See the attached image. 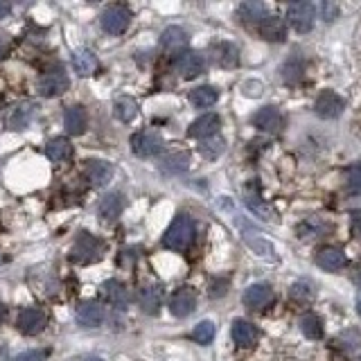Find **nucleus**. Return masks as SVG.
Wrapping results in <instances>:
<instances>
[{"label":"nucleus","instance_id":"obj_27","mask_svg":"<svg viewBox=\"0 0 361 361\" xmlns=\"http://www.w3.org/2000/svg\"><path fill=\"white\" fill-rule=\"evenodd\" d=\"M45 153L52 163H66L68 158L73 156V145L68 138H52V140L45 145Z\"/></svg>","mask_w":361,"mask_h":361},{"label":"nucleus","instance_id":"obj_10","mask_svg":"<svg viewBox=\"0 0 361 361\" xmlns=\"http://www.w3.org/2000/svg\"><path fill=\"white\" fill-rule=\"evenodd\" d=\"M195 307H197V294H195V289H190V287L176 289L170 298V312L176 319L190 316V314L195 312Z\"/></svg>","mask_w":361,"mask_h":361},{"label":"nucleus","instance_id":"obj_48","mask_svg":"<svg viewBox=\"0 0 361 361\" xmlns=\"http://www.w3.org/2000/svg\"><path fill=\"white\" fill-rule=\"evenodd\" d=\"M86 361H102V359H86Z\"/></svg>","mask_w":361,"mask_h":361},{"label":"nucleus","instance_id":"obj_49","mask_svg":"<svg viewBox=\"0 0 361 361\" xmlns=\"http://www.w3.org/2000/svg\"><path fill=\"white\" fill-rule=\"evenodd\" d=\"M0 264H3V258H0Z\"/></svg>","mask_w":361,"mask_h":361},{"label":"nucleus","instance_id":"obj_47","mask_svg":"<svg viewBox=\"0 0 361 361\" xmlns=\"http://www.w3.org/2000/svg\"><path fill=\"white\" fill-rule=\"evenodd\" d=\"M357 312H359V316H361V296H359V301H357Z\"/></svg>","mask_w":361,"mask_h":361},{"label":"nucleus","instance_id":"obj_12","mask_svg":"<svg viewBox=\"0 0 361 361\" xmlns=\"http://www.w3.org/2000/svg\"><path fill=\"white\" fill-rule=\"evenodd\" d=\"M273 289L269 285H262V282H258V285H251L247 291H244V305L249 307V310H264L273 303Z\"/></svg>","mask_w":361,"mask_h":361},{"label":"nucleus","instance_id":"obj_2","mask_svg":"<svg viewBox=\"0 0 361 361\" xmlns=\"http://www.w3.org/2000/svg\"><path fill=\"white\" fill-rule=\"evenodd\" d=\"M104 256V244L97 240V237L84 233L77 237L75 247L71 251V262L75 264H93L99 262Z\"/></svg>","mask_w":361,"mask_h":361},{"label":"nucleus","instance_id":"obj_38","mask_svg":"<svg viewBox=\"0 0 361 361\" xmlns=\"http://www.w3.org/2000/svg\"><path fill=\"white\" fill-rule=\"evenodd\" d=\"M345 186H348L352 195H361V163L348 170V174H345Z\"/></svg>","mask_w":361,"mask_h":361},{"label":"nucleus","instance_id":"obj_30","mask_svg":"<svg viewBox=\"0 0 361 361\" xmlns=\"http://www.w3.org/2000/svg\"><path fill=\"white\" fill-rule=\"evenodd\" d=\"M217 88L212 86H199L190 93V102L192 106H197V109H208V106H212L214 102H217Z\"/></svg>","mask_w":361,"mask_h":361},{"label":"nucleus","instance_id":"obj_42","mask_svg":"<svg viewBox=\"0 0 361 361\" xmlns=\"http://www.w3.org/2000/svg\"><path fill=\"white\" fill-rule=\"evenodd\" d=\"M10 50H12V41H10V36L0 32V61H5L7 57H10Z\"/></svg>","mask_w":361,"mask_h":361},{"label":"nucleus","instance_id":"obj_45","mask_svg":"<svg viewBox=\"0 0 361 361\" xmlns=\"http://www.w3.org/2000/svg\"><path fill=\"white\" fill-rule=\"evenodd\" d=\"M5 316H7V307H5L3 303H0V323H3V321H5Z\"/></svg>","mask_w":361,"mask_h":361},{"label":"nucleus","instance_id":"obj_14","mask_svg":"<svg viewBox=\"0 0 361 361\" xmlns=\"http://www.w3.org/2000/svg\"><path fill=\"white\" fill-rule=\"evenodd\" d=\"M77 323L82 327H99L104 321V307L95 301H86L77 307Z\"/></svg>","mask_w":361,"mask_h":361},{"label":"nucleus","instance_id":"obj_21","mask_svg":"<svg viewBox=\"0 0 361 361\" xmlns=\"http://www.w3.org/2000/svg\"><path fill=\"white\" fill-rule=\"evenodd\" d=\"M230 332H233V341L240 345V348H251V345L258 341L256 325L249 323V321H244V319H235Z\"/></svg>","mask_w":361,"mask_h":361},{"label":"nucleus","instance_id":"obj_34","mask_svg":"<svg viewBox=\"0 0 361 361\" xmlns=\"http://www.w3.org/2000/svg\"><path fill=\"white\" fill-rule=\"evenodd\" d=\"M303 71H305V66H303V61L298 59V57H291L285 66L280 68V75H282V79L285 82H298L303 77Z\"/></svg>","mask_w":361,"mask_h":361},{"label":"nucleus","instance_id":"obj_11","mask_svg":"<svg viewBox=\"0 0 361 361\" xmlns=\"http://www.w3.org/2000/svg\"><path fill=\"white\" fill-rule=\"evenodd\" d=\"M176 71H179L183 79H195V77L206 71V59L199 52H183L176 59Z\"/></svg>","mask_w":361,"mask_h":361},{"label":"nucleus","instance_id":"obj_8","mask_svg":"<svg viewBox=\"0 0 361 361\" xmlns=\"http://www.w3.org/2000/svg\"><path fill=\"white\" fill-rule=\"evenodd\" d=\"M16 325L25 336H34L45 329V325H48V316H45V312L38 310V307H27V310H23L18 314Z\"/></svg>","mask_w":361,"mask_h":361},{"label":"nucleus","instance_id":"obj_25","mask_svg":"<svg viewBox=\"0 0 361 361\" xmlns=\"http://www.w3.org/2000/svg\"><path fill=\"white\" fill-rule=\"evenodd\" d=\"M210 55H212L214 64L221 68H233V66H237V59H240L237 48L233 43H214L210 48Z\"/></svg>","mask_w":361,"mask_h":361},{"label":"nucleus","instance_id":"obj_15","mask_svg":"<svg viewBox=\"0 0 361 361\" xmlns=\"http://www.w3.org/2000/svg\"><path fill=\"white\" fill-rule=\"evenodd\" d=\"M138 303H140V310L145 314H153L160 312V307H163V287L160 285H145L140 289V294H138Z\"/></svg>","mask_w":361,"mask_h":361},{"label":"nucleus","instance_id":"obj_16","mask_svg":"<svg viewBox=\"0 0 361 361\" xmlns=\"http://www.w3.org/2000/svg\"><path fill=\"white\" fill-rule=\"evenodd\" d=\"M64 127H66V132L71 136H82L84 132H86V127H88L86 109L79 106V104L68 106L66 113H64Z\"/></svg>","mask_w":361,"mask_h":361},{"label":"nucleus","instance_id":"obj_24","mask_svg":"<svg viewBox=\"0 0 361 361\" xmlns=\"http://www.w3.org/2000/svg\"><path fill=\"white\" fill-rule=\"evenodd\" d=\"M122 208H125V199H122V195H118V192H113V195H106L102 201H99L97 212L104 221H115L122 214Z\"/></svg>","mask_w":361,"mask_h":361},{"label":"nucleus","instance_id":"obj_28","mask_svg":"<svg viewBox=\"0 0 361 361\" xmlns=\"http://www.w3.org/2000/svg\"><path fill=\"white\" fill-rule=\"evenodd\" d=\"M113 113L120 122H134L138 118V102L132 97H118L113 104Z\"/></svg>","mask_w":361,"mask_h":361},{"label":"nucleus","instance_id":"obj_6","mask_svg":"<svg viewBox=\"0 0 361 361\" xmlns=\"http://www.w3.org/2000/svg\"><path fill=\"white\" fill-rule=\"evenodd\" d=\"M287 21L296 32H310L316 21V7L310 3H294L287 10Z\"/></svg>","mask_w":361,"mask_h":361},{"label":"nucleus","instance_id":"obj_37","mask_svg":"<svg viewBox=\"0 0 361 361\" xmlns=\"http://www.w3.org/2000/svg\"><path fill=\"white\" fill-rule=\"evenodd\" d=\"M312 296H314V289L310 282H294L291 285V298H294L296 303H307V301H312Z\"/></svg>","mask_w":361,"mask_h":361},{"label":"nucleus","instance_id":"obj_36","mask_svg":"<svg viewBox=\"0 0 361 361\" xmlns=\"http://www.w3.org/2000/svg\"><path fill=\"white\" fill-rule=\"evenodd\" d=\"M192 339L201 345H208L214 339V323L212 321H201L195 329H192Z\"/></svg>","mask_w":361,"mask_h":361},{"label":"nucleus","instance_id":"obj_33","mask_svg":"<svg viewBox=\"0 0 361 361\" xmlns=\"http://www.w3.org/2000/svg\"><path fill=\"white\" fill-rule=\"evenodd\" d=\"M190 165V156L188 153H172V156L163 158V163H160V170L167 172V174H179V172H186Z\"/></svg>","mask_w":361,"mask_h":361},{"label":"nucleus","instance_id":"obj_18","mask_svg":"<svg viewBox=\"0 0 361 361\" xmlns=\"http://www.w3.org/2000/svg\"><path fill=\"white\" fill-rule=\"evenodd\" d=\"M160 45H163L165 52L170 55H183L188 48V34L186 29L181 27H167L163 36H160Z\"/></svg>","mask_w":361,"mask_h":361},{"label":"nucleus","instance_id":"obj_39","mask_svg":"<svg viewBox=\"0 0 361 361\" xmlns=\"http://www.w3.org/2000/svg\"><path fill=\"white\" fill-rule=\"evenodd\" d=\"M325 226L321 224L319 219H307L305 224H301L298 226V237H303V240H310V237H314V235H319L321 230H323Z\"/></svg>","mask_w":361,"mask_h":361},{"label":"nucleus","instance_id":"obj_5","mask_svg":"<svg viewBox=\"0 0 361 361\" xmlns=\"http://www.w3.org/2000/svg\"><path fill=\"white\" fill-rule=\"evenodd\" d=\"M36 88L43 97H57L71 88V79L64 73V68H52V71H45L38 77Z\"/></svg>","mask_w":361,"mask_h":361},{"label":"nucleus","instance_id":"obj_22","mask_svg":"<svg viewBox=\"0 0 361 361\" xmlns=\"http://www.w3.org/2000/svg\"><path fill=\"white\" fill-rule=\"evenodd\" d=\"M316 264L325 271H339L345 264H348V258L341 249H334V247H327L323 251H319L316 256Z\"/></svg>","mask_w":361,"mask_h":361},{"label":"nucleus","instance_id":"obj_29","mask_svg":"<svg viewBox=\"0 0 361 361\" xmlns=\"http://www.w3.org/2000/svg\"><path fill=\"white\" fill-rule=\"evenodd\" d=\"M244 197H247V206L258 214H262L264 219H271V208L264 203V199H260L258 195V186L256 183H249L247 188H244Z\"/></svg>","mask_w":361,"mask_h":361},{"label":"nucleus","instance_id":"obj_3","mask_svg":"<svg viewBox=\"0 0 361 361\" xmlns=\"http://www.w3.org/2000/svg\"><path fill=\"white\" fill-rule=\"evenodd\" d=\"M163 147H165L163 136L158 132H153V129H142V132L132 136V149L136 156H140V158L156 156V153L163 151Z\"/></svg>","mask_w":361,"mask_h":361},{"label":"nucleus","instance_id":"obj_1","mask_svg":"<svg viewBox=\"0 0 361 361\" xmlns=\"http://www.w3.org/2000/svg\"><path fill=\"white\" fill-rule=\"evenodd\" d=\"M192 240H195V221H192V217L186 212L176 214L170 228H167L163 235V247L170 251H176V253H183L190 249Z\"/></svg>","mask_w":361,"mask_h":361},{"label":"nucleus","instance_id":"obj_26","mask_svg":"<svg viewBox=\"0 0 361 361\" xmlns=\"http://www.w3.org/2000/svg\"><path fill=\"white\" fill-rule=\"evenodd\" d=\"M73 64H75V71L79 73L82 77L95 75V71L99 68V61L95 57V52L93 50H86V48H82V50L75 52V55H73Z\"/></svg>","mask_w":361,"mask_h":361},{"label":"nucleus","instance_id":"obj_13","mask_svg":"<svg viewBox=\"0 0 361 361\" xmlns=\"http://www.w3.org/2000/svg\"><path fill=\"white\" fill-rule=\"evenodd\" d=\"M219 125H221V120L217 113H206V115H201V118H197L195 122H192L188 129V136L199 138V140H206V138H212L214 134H217Z\"/></svg>","mask_w":361,"mask_h":361},{"label":"nucleus","instance_id":"obj_19","mask_svg":"<svg viewBox=\"0 0 361 361\" xmlns=\"http://www.w3.org/2000/svg\"><path fill=\"white\" fill-rule=\"evenodd\" d=\"M102 296L104 301L113 305L115 310H125V307L129 305V289L122 285L120 280H109L102 285Z\"/></svg>","mask_w":361,"mask_h":361},{"label":"nucleus","instance_id":"obj_32","mask_svg":"<svg viewBox=\"0 0 361 361\" xmlns=\"http://www.w3.org/2000/svg\"><path fill=\"white\" fill-rule=\"evenodd\" d=\"M301 329L307 339H321V336H323V321H321L316 314H303Z\"/></svg>","mask_w":361,"mask_h":361},{"label":"nucleus","instance_id":"obj_43","mask_svg":"<svg viewBox=\"0 0 361 361\" xmlns=\"http://www.w3.org/2000/svg\"><path fill=\"white\" fill-rule=\"evenodd\" d=\"M350 228H352V233L361 240V210H355L350 214Z\"/></svg>","mask_w":361,"mask_h":361},{"label":"nucleus","instance_id":"obj_35","mask_svg":"<svg viewBox=\"0 0 361 361\" xmlns=\"http://www.w3.org/2000/svg\"><path fill=\"white\" fill-rule=\"evenodd\" d=\"M199 151H201V156L203 158H217L221 156V151H224V140L217 136H212V138H206V140H201V145H199Z\"/></svg>","mask_w":361,"mask_h":361},{"label":"nucleus","instance_id":"obj_44","mask_svg":"<svg viewBox=\"0 0 361 361\" xmlns=\"http://www.w3.org/2000/svg\"><path fill=\"white\" fill-rule=\"evenodd\" d=\"M10 12H12V5H10V3H3V0H0V18H5Z\"/></svg>","mask_w":361,"mask_h":361},{"label":"nucleus","instance_id":"obj_46","mask_svg":"<svg viewBox=\"0 0 361 361\" xmlns=\"http://www.w3.org/2000/svg\"><path fill=\"white\" fill-rule=\"evenodd\" d=\"M355 282H357V285H359V287H361V271H359V273H357V275H355Z\"/></svg>","mask_w":361,"mask_h":361},{"label":"nucleus","instance_id":"obj_31","mask_svg":"<svg viewBox=\"0 0 361 361\" xmlns=\"http://www.w3.org/2000/svg\"><path fill=\"white\" fill-rule=\"evenodd\" d=\"M237 16L242 23H258L264 21L266 16V7L262 3H242L237 7Z\"/></svg>","mask_w":361,"mask_h":361},{"label":"nucleus","instance_id":"obj_20","mask_svg":"<svg viewBox=\"0 0 361 361\" xmlns=\"http://www.w3.org/2000/svg\"><path fill=\"white\" fill-rule=\"evenodd\" d=\"M29 120H32V106L27 102H18L14 104L10 111L5 113V125L12 129V132H21V129H25L29 125Z\"/></svg>","mask_w":361,"mask_h":361},{"label":"nucleus","instance_id":"obj_4","mask_svg":"<svg viewBox=\"0 0 361 361\" xmlns=\"http://www.w3.org/2000/svg\"><path fill=\"white\" fill-rule=\"evenodd\" d=\"M99 23H102V29L106 34L120 36L127 32L129 23H132V12H129L125 5H111L102 12Z\"/></svg>","mask_w":361,"mask_h":361},{"label":"nucleus","instance_id":"obj_23","mask_svg":"<svg viewBox=\"0 0 361 361\" xmlns=\"http://www.w3.org/2000/svg\"><path fill=\"white\" fill-rule=\"evenodd\" d=\"M260 36L264 38V41H271V43H280L287 38V27L282 18L278 16H271V18H264L260 23Z\"/></svg>","mask_w":361,"mask_h":361},{"label":"nucleus","instance_id":"obj_7","mask_svg":"<svg viewBox=\"0 0 361 361\" xmlns=\"http://www.w3.org/2000/svg\"><path fill=\"white\" fill-rule=\"evenodd\" d=\"M343 109H345L343 97L336 95L334 90H323V93L316 97V102H314V111H316L319 118H323V120L339 118Z\"/></svg>","mask_w":361,"mask_h":361},{"label":"nucleus","instance_id":"obj_9","mask_svg":"<svg viewBox=\"0 0 361 361\" xmlns=\"http://www.w3.org/2000/svg\"><path fill=\"white\" fill-rule=\"evenodd\" d=\"M84 176H86V181L93 183L95 188H102L113 179V165L109 160L90 158L86 160V165H84Z\"/></svg>","mask_w":361,"mask_h":361},{"label":"nucleus","instance_id":"obj_41","mask_svg":"<svg viewBox=\"0 0 361 361\" xmlns=\"http://www.w3.org/2000/svg\"><path fill=\"white\" fill-rule=\"evenodd\" d=\"M321 12H323V21L329 23L336 18V14H339V7H336L334 3H323L321 5Z\"/></svg>","mask_w":361,"mask_h":361},{"label":"nucleus","instance_id":"obj_40","mask_svg":"<svg viewBox=\"0 0 361 361\" xmlns=\"http://www.w3.org/2000/svg\"><path fill=\"white\" fill-rule=\"evenodd\" d=\"M50 352L48 350H27V352H21V355H16L12 361H45V357H48Z\"/></svg>","mask_w":361,"mask_h":361},{"label":"nucleus","instance_id":"obj_17","mask_svg":"<svg viewBox=\"0 0 361 361\" xmlns=\"http://www.w3.org/2000/svg\"><path fill=\"white\" fill-rule=\"evenodd\" d=\"M253 125H256L260 132L275 134L282 127V115L275 106H264V109H260L253 115Z\"/></svg>","mask_w":361,"mask_h":361}]
</instances>
